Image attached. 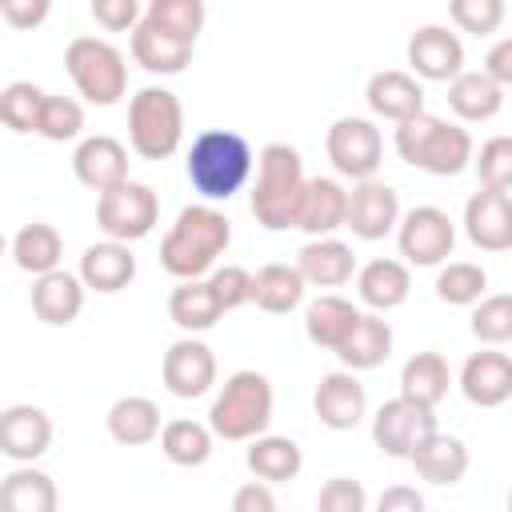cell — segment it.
<instances>
[{"label": "cell", "mask_w": 512, "mask_h": 512, "mask_svg": "<svg viewBox=\"0 0 512 512\" xmlns=\"http://www.w3.org/2000/svg\"><path fill=\"white\" fill-rule=\"evenodd\" d=\"M232 244V224L212 204H188L180 208L176 224L160 240V268L176 280H192L216 268L224 248Z\"/></svg>", "instance_id": "obj_1"}, {"label": "cell", "mask_w": 512, "mask_h": 512, "mask_svg": "<svg viewBox=\"0 0 512 512\" xmlns=\"http://www.w3.org/2000/svg\"><path fill=\"white\" fill-rule=\"evenodd\" d=\"M252 144L232 132V128H204L192 148H188V160H184V172H188V184L212 204V200H232L248 176H252Z\"/></svg>", "instance_id": "obj_2"}, {"label": "cell", "mask_w": 512, "mask_h": 512, "mask_svg": "<svg viewBox=\"0 0 512 512\" xmlns=\"http://www.w3.org/2000/svg\"><path fill=\"white\" fill-rule=\"evenodd\" d=\"M256 184H252V216L268 232L296 228V208L304 196V160L292 144H264L256 156Z\"/></svg>", "instance_id": "obj_3"}, {"label": "cell", "mask_w": 512, "mask_h": 512, "mask_svg": "<svg viewBox=\"0 0 512 512\" xmlns=\"http://www.w3.org/2000/svg\"><path fill=\"white\" fill-rule=\"evenodd\" d=\"M396 152L404 164L428 176H456L472 164V136L468 128L440 120L432 112H416L396 124Z\"/></svg>", "instance_id": "obj_4"}, {"label": "cell", "mask_w": 512, "mask_h": 512, "mask_svg": "<svg viewBox=\"0 0 512 512\" xmlns=\"http://www.w3.org/2000/svg\"><path fill=\"white\" fill-rule=\"evenodd\" d=\"M272 380L256 368H240L224 380L220 396L208 408V428L220 440H252L260 432H268L272 424Z\"/></svg>", "instance_id": "obj_5"}, {"label": "cell", "mask_w": 512, "mask_h": 512, "mask_svg": "<svg viewBox=\"0 0 512 512\" xmlns=\"http://www.w3.org/2000/svg\"><path fill=\"white\" fill-rule=\"evenodd\" d=\"M184 140V104L176 92L148 84L128 100V144L140 160H168Z\"/></svg>", "instance_id": "obj_6"}, {"label": "cell", "mask_w": 512, "mask_h": 512, "mask_svg": "<svg viewBox=\"0 0 512 512\" xmlns=\"http://www.w3.org/2000/svg\"><path fill=\"white\" fill-rule=\"evenodd\" d=\"M64 68H68L76 92L96 108H112L128 88V64H124L120 48H112L100 36H76L64 48Z\"/></svg>", "instance_id": "obj_7"}, {"label": "cell", "mask_w": 512, "mask_h": 512, "mask_svg": "<svg viewBox=\"0 0 512 512\" xmlns=\"http://www.w3.org/2000/svg\"><path fill=\"white\" fill-rule=\"evenodd\" d=\"M160 220V196L140 180H120L100 192L96 200V224L108 240H144Z\"/></svg>", "instance_id": "obj_8"}, {"label": "cell", "mask_w": 512, "mask_h": 512, "mask_svg": "<svg viewBox=\"0 0 512 512\" xmlns=\"http://www.w3.org/2000/svg\"><path fill=\"white\" fill-rule=\"evenodd\" d=\"M324 152H328V160L340 176L368 180L384 164V136L364 116H340L324 136Z\"/></svg>", "instance_id": "obj_9"}, {"label": "cell", "mask_w": 512, "mask_h": 512, "mask_svg": "<svg viewBox=\"0 0 512 512\" xmlns=\"http://www.w3.org/2000/svg\"><path fill=\"white\" fill-rule=\"evenodd\" d=\"M396 244H400V256L416 268H436L452 256L456 248V228L448 220L444 208L436 204H416L412 212H404L396 220Z\"/></svg>", "instance_id": "obj_10"}, {"label": "cell", "mask_w": 512, "mask_h": 512, "mask_svg": "<svg viewBox=\"0 0 512 512\" xmlns=\"http://www.w3.org/2000/svg\"><path fill=\"white\" fill-rule=\"evenodd\" d=\"M428 432H436L432 408H424V404H416V400H408V396L384 400V404L376 408V416H372V440H376V448H380L384 456H392V460H408L412 448H416Z\"/></svg>", "instance_id": "obj_11"}, {"label": "cell", "mask_w": 512, "mask_h": 512, "mask_svg": "<svg viewBox=\"0 0 512 512\" xmlns=\"http://www.w3.org/2000/svg\"><path fill=\"white\" fill-rule=\"evenodd\" d=\"M400 220V196L392 184L368 176L356 180V188L348 192V208H344V228H352V236L360 240H384Z\"/></svg>", "instance_id": "obj_12"}, {"label": "cell", "mask_w": 512, "mask_h": 512, "mask_svg": "<svg viewBox=\"0 0 512 512\" xmlns=\"http://www.w3.org/2000/svg\"><path fill=\"white\" fill-rule=\"evenodd\" d=\"M160 380L176 400H196L216 384V356L204 340L184 336L160 360Z\"/></svg>", "instance_id": "obj_13"}, {"label": "cell", "mask_w": 512, "mask_h": 512, "mask_svg": "<svg viewBox=\"0 0 512 512\" xmlns=\"http://www.w3.org/2000/svg\"><path fill=\"white\" fill-rule=\"evenodd\" d=\"M312 408H316V416H320L324 428L348 432V428H356V424L364 420V412H368V392H364V384L356 380L352 368L328 372V376H320V384H316Z\"/></svg>", "instance_id": "obj_14"}, {"label": "cell", "mask_w": 512, "mask_h": 512, "mask_svg": "<svg viewBox=\"0 0 512 512\" xmlns=\"http://www.w3.org/2000/svg\"><path fill=\"white\" fill-rule=\"evenodd\" d=\"M464 232L484 252H508L512 248V200L500 188H480L464 204Z\"/></svg>", "instance_id": "obj_15"}, {"label": "cell", "mask_w": 512, "mask_h": 512, "mask_svg": "<svg viewBox=\"0 0 512 512\" xmlns=\"http://www.w3.org/2000/svg\"><path fill=\"white\" fill-rule=\"evenodd\" d=\"M52 444V420L36 404H12L0 412V452L16 464H32Z\"/></svg>", "instance_id": "obj_16"}, {"label": "cell", "mask_w": 512, "mask_h": 512, "mask_svg": "<svg viewBox=\"0 0 512 512\" xmlns=\"http://www.w3.org/2000/svg\"><path fill=\"white\" fill-rule=\"evenodd\" d=\"M408 64L420 80H452L464 72V44L444 24H424L408 40Z\"/></svg>", "instance_id": "obj_17"}, {"label": "cell", "mask_w": 512, "mask_h": 512, "mask_svg": "<svg viewBox=\"0 0 512 512\" xmlns=\"http://www.w3.org/2000/svg\"><path fill=\"white\" fill-rule=\"evenodd\" d=\"M460 392L476 404V408H500L512 396V360L500 348H484L472 352L460 368Z\"/></svg>", "instance_id": "obj_18"}, {"label": "cell", "mask_w": 512, "mask_h": 512, "mask_svg": "<svg viewBox=\"0 0 512 512\" xmlns=\"http://www.w3.org/2000/svg\"><path fill=\"white\" fill-rule=\"evenodd\" d=\"M72 172L84 188L104 192V188L128 180V148L116 136H84L72 152Z\"/></svg>", "instance_id": "obj_19"}, {"label": "cell", "mask_w": 512, "mask_h": 512, "mask_svg": "<svg viewBox=\"0 0 512 512\" xmlns=\"http://www.w3.org/2000/svg\"><path fill=\"white\" fill-rule=\"evenodd\" d=\"M344 208H348V192L340 180L332 176H312L304 180V196L296 208V228L308 236H332L336 228H344Z\"/></svg>", "instance_id": "obj_20"}, {"label": "cell", "mask_w": 512, "mask_h": 512, "mask_svg": "<svg viewBox=\"0 0 512 512\" xmlns=\"http://www.w3.org/2000/svg\"><path fill=\"white\" fill-rule=\"evenodd\" d=\"M84 308V280L76 272H64V268H52V272H40L36 284H32V312L52 324V328H64L80 316Z\"/></svg>", "instance_id": "obj_21"}, {"label": "cell", "mask_w": 512, "mask_h": 512, "mask_svg": "<svg viewBox=\"0 0 512 512\" xmlns=\"http://www.w3.org/2000/svg\"><path fill=\"white\" fill-rule=\"evenodd\" d=\"M364 100H368V108H372L376 116H384V120H392V124H400V120L424 112V88H420V80H416L412 72H400V68L376 72V76L368 80V88H364Z\"/></svg>", "instance_id": "obj_22"}, {"label": "cell", "mask_w": 512, "mask_h": 512, "mask_svg": "<svg viewBox=\"0 0 512 512\" xmlns=\"http://www.w3.org/2000/svg\"><path fill=\"white\" fill-rule=\"evenodd\" d=\"M296 268H300L304 284H312V288H340V284H348L352 272H356V252H352L344 240L312 236V240L300 248Z\"/></svg>", "instance_id": "obj_23"}, {"label": "cell", "mask_w": 512, "mask_h": 512, "mask_svg": "<svg viewBox=\"0 0 512 512\" xmlns=\"http://www.w3.org/2000/svg\"><path fill=\"white\" fill-rule=\"evenodd\" d=\"M84 288L92 292H120L136 280V256L124 240H104V244H88L80 256V272Z\"/></svg>", "instance_id": "obj_24"}, {"label": "cell", "mask_w": 512, "mask_h": 512, "mask_svg": "<svg viewBox=\"0 0 512 512\" xmlns=\"http://www.w3.org/2000/svg\"><path fill=\"white\" fill-rule=\"evenodd\" d=\"M356 292L372 312H392L408 300L412 292V272L404 260L392 256H376L356 272Z\"/></svg>", "instance_id": "obj_25"}, {"label": "cell", "mask_w": 512, "mask_h": 512, "mask_svg": "<svg viewBox=\"0 0 512 512\" xmlns=\"http://www.w3.org/2000/svg\"><path fill=\"white\" fill-rule=\"evenodd\" d=\"M408 464H412L416 476L428 480V484H456V480H464V472H468V448H464L460 436H448V432L436 428V432H428V436L412 448Z\"/></svg>", "instance_id": "obj_26"}, {"label": "cell", "mask_w": 512, "mask_h": 512, "mask_svg": "<svg viewBox=\"0 0 512 512\" xmlns=\"http://www.w3.org/2000/svg\"><path fill=\"white\" fill-rule=\"evenodd\" d=\"M340 364L352 368V372H368V368H380L388 356H392V324L380 316V312H360L356 328L348 332V340L336 348Z\"/></svg>", "instance_id": "obj_27"}, {"label": "cell", "mask_w": 512, "mask_h": 512, "mask_svg": "<svg viewBox=\"0 0 512 512\" xmlns=\"http://www.w3.org/2000/svg\"><path fill=\"white\" fill-rule=\"evenodd\" d=\"M132 60H136L144 72H152V76H176V72L188 68L192 44H184V40H176V36H168V32H160V28H152L148 20H140V24L132 28Z\"/></svg>", "instance_id": "obj_28"}, {"label": "cell", "mask_w": 512, "mask_h": 512, "mask_svg": "<svg viewBox=\"0 0 512 512\" xmlns=\"http://www.w3.org/2000/svg\"><path fill=\"white\" fill-rule=\"evenodd\" d=\"M356 320H360V308H356L352 300H344V296H336V292H324V296H316V300L308 304V312H304V332H308V340H312L316 348L336 352V348L348 340V332L356 328Z\"/></svg>", "instance_id": "obj_29"}, {"label": "cell", "mask_w": 512, "mask_h": 512, "mask_svg": "<svg viewBox=\"0 0 512 512\" xmlns=\"http://www.w3.org/2000/svg\"><path fill=\"white\" fill-rule=\"evenodd\" d=\"M304 288L308 284H304V276H300L296 264H264V268L252 272L248 300L256 308H264L268 316H284V312H292L304 300Z\"/></svg>", "instance_id": "obj_30"}, {"label": "cell", "mask_w": 512, "mask_h": 512, "mask_svg": "<svg viewBox=\"0 0 512 512\" xmlns=\"http://www.w3.org/2000/svg\"><path fill=\"white\" fill-rule=\"evenodd\" d=\"M244 460H248L252 476L264 480V484L296 480L300 468H304V452H300V444L288 440V436H268V432H260V436L248 440V456H244Z\"/></svg>", "instance_id": "obj_31"}, {"label": "cell", "mask_w": 512, "mask_h": 512, "mask_svg": "<svg viewBox=\"0 0 512 512\" xmlns=\"http://www.w3.org/2000/svg\"><path fill=\"white\" fill-rule=\"evenodd\" d=\"M448 108L468 124L492 120L504 108V88L496 80H488L484 72H456L448 80Z\"/></svg>", "instance_id": "obj_32"}, {"label": "cell", "mask_w": 512, "mask_h": 512, "mask_svg": "<svg viewBox=\"0 0 512 512\" xmlns=\"http://www.w3.org/2000/svg\"><path fill=\"white\" fill-rule=\"evenodd\" d=\"M168 316H172V324L184 328V332H208V328L224 316V308H220L212 284L200 280V276H192V280H180V284L172 288V296H168Z\"/></svg>", "instance_id": "obj_33"}, {"label": "cell", "mask_w": 512, "mask_h": 512, "mask_svg": "<svg viewBox=\"0 0 512 512\" xmlns=\"http://www.w3.org/2000/svg\"><path fill=\"white\" fill-rule=\"evenodd\" d=\"M60 504L56 484L48 472L20 464L0 480V512H52Z\"/></svg>", "instance_id": "obj_34"}, {"label": "cell", "mask_w": 512, "mask_h": 512, "mask_svg": "<svg viewBox=\"0 0 512 512\" xmlns=\"http://www.w3.org/2000/svg\"><path fill=\"white\" fill-rule=\"evenodd\" d=\"M448 384H452V372L440 352H416L400 368V396H408L424 408H436L448 396Z\"/></svg>", "instance_id": "obj_35"}, {"label": "cell", "mask_w": 512, "mask_h": 512, "mask_svg": "<svg viewBox=\"0 0 512 512\" xmlns=\"http://www.w3.org/2000/svg\"><path fill=\"white\" fill-rule=\"evenodd\" d=\"M108 436L124 448L152 444L160 436V408L148 396H120L108 408Z\"/></svg>", "instance_id": "obj_36"}, {"label": "cell", "mask_w": 512, "mask_h": 512, "mask_svg": "<svg viewBox=\"0 0 512 512\" xmlns=\"http://www.w3.org/2000/svg\"><path fill=\"white\" fill-rule=\"evenodd\" d=\"M12 256H16V264H20L24 272L40 276V272H52V268H60V256H64V240H60V232H56L52 224H44V220H32V224H24V228L12 236Z\"/></svg>", "instance_id": "obj_37"}, {"label": "cell", "mask_w": 512, "mask_h": 512, "mask_svg": "<svg viewBox=\"0 0 512 512\" xmlns=\"http://www.w3.org/2000/svg\"><path fill=\"white\" fill-rule=\"evenodd\" d=\"M160 448L180 468H200L212 456V428L200 420H168L160 424Z\"/></svg>", "instance_id": "obj_38"}, {"label": "cell", "mask_w": 512, "mask_h": 512, "mask_svg": "<svg viewBox=\"0 0 512 512\" xmlns=\"http://www.w3.org/2000/svg\"><path fill=\"white\" fill-rule=\"evenodd\" d=\"M140 20L196 48V36L204 32V0H148Z\"/></svg>", "instance_id": "obj_39"}, {"label": "cell", "mask_w": 512, "mask_h": 512, "mask_svg": "<svg viewBox=\"0 0 512 512\" xmlns=\"http://www.w3.org/2000/svg\"><path fill=\"white\" fill-rule=\"evenodd\" d=\"M484 288H488V272L480 264H472V260H452L436 276V296L444 304H460V308L476 304L484 296Z\"/></svg>", "instance_id": "obj_40"}, {"label": "cell", "mask_w": 512, "mask_h": 512, "mask_svg": "<svg viewBox=\"0 0 512 512\" xmlns=\"http://www.w3.org/2000/svg\"><path fill=\"white\" fill-rule=\"evenodd\" d=\"M36 132H40L44 140H56V144L76 140V136L84 132V108H80L72 96H52V92H44L40 116H36Z\"/></svg>", "instance_id": "obj_41"}, {"label": "cell", "mask_w": 512, "mask_h": 512, "mask_svg": "<svg viewBox=\"0 0 512 512\" xmlns=\"http://www.w3.org/2000/svg\"><path fill=\"white\" fill-rule=\"evenodd\" d=\"M472 336L480 344H492V348L512 340V296L508 292L476 300V308H472Z\"/></svg>", "instance_id": "obj_42"}, {"label": "cell", "mask_w": 512, "mask_h": 512, "mask_svg": "<svg viewBox=\"0 0 512 512\" xmlns=\"http://www.w3.org/2000/svg\"><path fill=\"white\" fill-rule=\"evenodd\" d=\"M40 100H44V92L32 80H12L0 92V124L12 128V132H36Z\"/></svg>", "instance_id": "obj_43"}, {"label": "cell", "mask_w": 512, "mask_h": 512, "mask_svg": "<svg viewBox=\"0 0 512 512\" xmlns=\"http://www.w3.org/2000/svg\"><path fill=\"white\" fill-rule=\"evenodd\" d=\"M476 176H480V188H500V192L512 188V140L508 136H492L480 144Z\"/></svg>", "instance_id": "obj_44"}, {"label": "cell", "mask_w": 512, "mask_h": 512, "mask_svg": "<svg viewBox=\"0 0 512 512\" xmlns=\"http://www.w3.org/2000/svg\"><path fill=\"white\" fill-rule=\"evenodd\" d=\"M448 12L460 32L492 36L504 24V0H448Z\"/></svg>", "instance_id": "obj_45"}, {"label": "cell", "mask_w": 512, "mask_h": 512, "mask_svg": "<svg viewBox=\"0 0 512 512\" xmlns=\"http://www.w3.org/2000/svg\"><path fill=\"white\" fill-rule=\"evenodd\" d=\"M208 284H212V292H216L220 308H224V312H232V308L248 304V292H252V272H248V268H240V264H224V268H212Z\"/></svg>", "instance_id": "obj_46"}, {"label": "cell", "mask_w": 512, "mask_h": 512, "mask_svg": "<svg viewBox=\"0 0 512 512\" xmlns=\"http://www.w3.org/2000/svg\"><path fill=\"white\" fill-rule=\"evenodd\" d=\"M316 508H320V512H364V508H368V496H364L360 480L332 476V480L316 492Z\"/></svg>", "instance_id": "obj_47"}, {"label": "cell", "mask_w": 512, "mask_h": 512, "mask_svg": "<svg viewBox=\"0 0 512 512\" xmlns=\"http://www.w3.org/2000/svg\"><path fill=\"white\" fill-rule=\"evenodd\" d=\"M92 20L108 32H132L140 24V0H92Z\"/></svg>", "instance_id": "obj_48"}, {"label": "cell", "mask_w": 512, "mask_h": 512, "mask_svg": "<svg viewBox=\"0 0 512 512\" xmlns=\"http://www.w3.org/2000/svg\"><path fill=\"white\" fill-rule=\"evenodd\" d=\"M48 12H52V0H4V4H0V16H4L12 28H24V32L40 28V24L48 20Z\"/></svg>", "instance_id": "obj_49"}, {"label": "cell", "mask_w": 512, "mask_h": 512, "mask_svg": "<svg viewBox=\"0 0 512 512\" xmlns=\"http://www.w3.org/2000/svg\"><path fill=\"white\" fill-rule=\"evenodd\" d=\"M232 512H276V496H272V488L264 480H252V484L236 488Z\"/></svg>", "instance_id": "obj_50"}, {"label": "cell", "mask_w": 512, "mask_h": 512, "mask_svg": "<svg viewBox=\"0 0 512 512\" xmlns=\"http://www.w3.org/2000/svg\"><path fill=\"white\" fill-rule=\"evenodd\" d=\"M488 80H496L500 88H508L512 84V40L504 36V40H496L492 48H488V56H484V68H480Z\"/></svg>", "instance_id": "obj_51"}, {"label": "cell", "mask_w": 512, "mask_h": 512, "mask_svg": "<svg viewBox=\"0 0 512 512\" xmlns=\"http://www.w3.org/2000/svg\"><path fill=\"white\" fill-rule=\"evenodd\" d=\"M420 508H424V496L416 488L396 484V488L380 492V512H420Z\"/></svg>", "instance_id": "obj_52"}, {"label": "cell", "mask_w": 512, "mask_h": 512, "mask_svg": "<svg viewBox=\"0 0 512 512\" xmlns=\"http://www.w3.org/2000/svg\"><path fill=\"white\" fill-rule=\"evenodd\" d=\"M4 248H8V240H4V232H0V256H4Z\"/></svg>", "instance_id": "obj_53"}, {"label": "cell", "mask_w": 512, "mask_h": 512, "mask_svg": "<svg viewBox=\"0 0 512 512\" xmlns=\"http://www.w3.org/2000/svg\"><path fill=\"white\" fill-rule=\"evenodd\" d=\"M0 4H4V0H0Z\"/></svg>", "instance_id": "obj_54"}]
</instances>
